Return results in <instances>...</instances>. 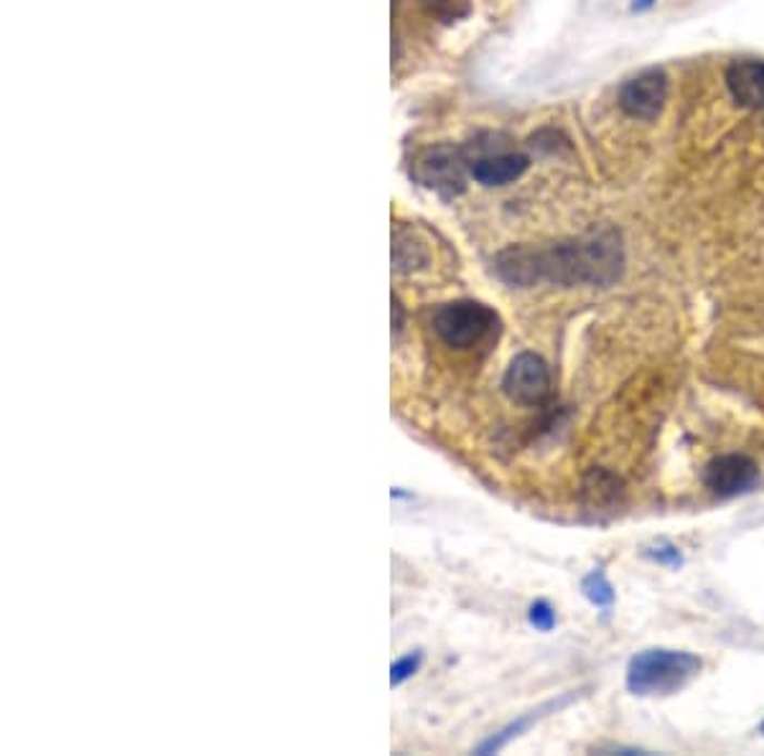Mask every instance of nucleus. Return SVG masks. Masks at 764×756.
<instances>
[{
	"mask_svg": "<svg viewBox=\"0 0 764 756\" xmlns=\"http://www.w3.org/2000/svg\"><path fill=\"white\" fill-rule=\"evenodd\" d=\"M419 3H423L426 9L436 11V13H446V11H451L453 0H419Z\"/></svg>",
	"mask_w": 764,
	"mask_h": 756,
	"instance_id": "18",
	"label": "nucleus"
},
{
	"mask_svg": "<svg viewBox=\"0 0 764 756\" xmlns=\"http://www.w3.org/2000/svg\"><path fill=\"white\" fill-rule=\"evenodd\" d=\"M760 733H762V736H764V723H762V725H760Z\"/></svg>",
	"mask_w": 764,
	"mask_h": 756,
	"instance_id": "21",
	"label": "nucleus"
},
{
	"mask_svg": "<svg viewBox=\"0 0 764 756\" xmlns=\"http://www.w3.org/2000/svg\"><path fill=\"white\" fill-rule=\"evenodd\" d=\"M726 87L741 108H764V62H737L726 72Z\"/></svg>",
	"mask_w": 764,
	"mask_h": 756,
	"instance_id": "9",
	"label": "nucleus"
},
{
	"mask_svg": "<svg viewBox=\"0 0 764 756\" xmlns=\"http://www.w3.org/2000/svg\"><path fill=\"white\" fill-rule=\"evenodd\" d=\"M421 664H423L421 649H415V653H408V655L400 657V660L390 664V685L400 687L403 683H408V680H411L415 672L421 670Z\"/></svg>",
	"mask_w": 764,
	"mask_h": 756,
	"instance_id": "14",
	"label": "nucleus"
},
{
	"mask_svg": "<svg viewBox=\"0 0 764 756\" xmlns=\"http://www.w3.org/2000/svg\"><path fill=\"white\" fill-rule=\"evenodd\" d=\"M581 594L586 596V601L596 609H611L615 607V586L609 584V578L604 576V571H592L581 581Z\"/></svg>",
	"mask_w": 764,
	"mask_h": 756,
	"instance_id": "13",
	"label": "nucleus"
},
{
	"mask_svg": "<svg viewBox=\"0 0 764 756\" xmlns=\"http://www.w3.org/2000/svg\"><path fill=\"white\" fill-rule=\"evenodd\" d=\"M645 558H650V561H655L660 565H668V569H680V565H683V553H680V548L668 546V542H665V546H657V548H647Z\"/></svg>",
	"mask_w": 764,
	"mask_h": 756,
	"instance_id": "16",
	"label": "nucleus"
},
{
	"mask_svg": "<svg viewBox=\"0 0 764 756\" xmlns=\"http://www.w3.org/2000/svg\"><path fill=\"white\" fill-rule=\"evenodd\" d=\"M703 660L699 655L686 649L670 647H647L638 653L627 664V691L640 698H655V695H676L699 678Z\"/></svg>",
	"mask_w": 764,
	"mask_h": 756,
	"instance_id": "2",
	"label": "nucleus"
},
{
	"mask_svg": "<svg viewBox=\"0 0 764 756\" xmlns=\"http://www.w3.org/2000/svg\"><path fill=\"white\" fill-rule=\"evenodd\" d=\"M527 622H531V626H535L538 632H554L558 624L556 609L550 607L546 599L535 601L531 603V609H527Z\"/></svg>",
	"mask_w": 764,
	"mask_h": 756,
	"instance_id": "15",
	"label": "nucleus"
},
{
	"mask_svg": "<svg viewBox=\"0 0 764 756\" xmlns=\"http://www.w3.org/2000/svg\"><path fill=\"white\" fill-rule=\"evenodd\" d=\"M428 263V247L426 242L415 237L411 227L398 224L392 232V268L398 273H413V270L423 268Z\"/></svg>",
	"mask_w": 764,
	"mask_h": 756,
	"instance_id": "12",
	"label": "nucleus"
},
{
	"mask_svg": "<svg viewBox=\"0 0 764 756\" xmlns=\"http://www.w3.org/2000/svg\"><path fill=\"white\" fill-rule=\"evenodd\" d=\"M655 3V0H634V3H632V11H645V9H650V5H653Z\"/></svg>",
	"mask_w": 764,
	"mask_h": 756,
	"instance_id": "19",
	"label": "nucleus"
},
{
	"mask_svg": "<svg viewBox=\"0 0 764 756\" xmlns=\"http://www.w3.org/2000/svg\"><path fill=\"white\" fill-rule=\"evenodd\" d=\"M434 331L446 346L457 352L474 350L492 337H497L499 314L482 301H451V304L438 306L434 312Z\"/></svg>",
	"mask_w": 764,
	"mask_h": 756,
	"instance_id": "3",
	"label": "nucleus"
},
{
	"mask_svg": "<svg viewBox=\"0 0 764 756\" xmlns=\"http://www.w3.org/2000/svg\"><path fill=\"white\" fill-rule=\"evenodd\" d=\"M502 390L512 403L523 407H538L550 398L554 380H550L548 362L535 352H520L505 369Z\"/></svg>",
	"mask_w": 764,
	"mask_h": 756,
	"instance_id": "4",
	"label": "nucleus"
},
{
	"mask_svg": "<svg viewBox=\"0 0 764 756\" xmlns=\"http://www.w3.org/2000/svg\"><path fill=\"white\" fill-rule=\"evenodd\" d=\"M760 481V466L744 453H721L703 466V484L711 495L731 499L749 495Z\"/></svg>",
	"mask_w": 764,
	"mask_h": 756,
	"instance_id": "5",
	"label": "nucleus"
},
{
	"mask_svg": "<svg viewBox=\"0 0 764 756\" xmlns=\"http://www.w3.org/2000/svg\"><path fill=\"white\" fill-rule=\"evenodd\" d=\"M527 158L520 154L484 156L472 163V179L482 186H507L527 171Z\"/></svg>",
	"mask_w": 764,
	"mask_h": 756,
	"instance_id": "10",
	"label": "nucleus"
},
{
	"mask_svg": "<svg viewBox=\"0 0 764 756\" xmlns=\"http://www.w3.org/2000/svg\"><path fill=\"white\" fill-rule=\"evenodd\" d=\"M622 495V479L617 474L607 472V468H592L584 476V484H581V499H584L589 510L615 508Z\"/></svg>",
	"mask_w": 764,
	"mask_h": 756,
	"instance_id": "11",
	"label": "nucleus"
},
{
	"mask_svg": "<svg viewBox=\"0 0 764 756\" xmlns=\"http://www.w3.org/2000/svg\"><path fill=\"white\" fill-rule=\"evenodd\" d=\"M403 329H405V308L398 301V296H392V334L400 337V331Z\"/></svg>",
	"mask_w": 764,
	"mask_h": 756,
	"instance_id": "17",
	"label": "nucleus"
},
{
	"mask_svg": "<svg viewBox=\"0 0 764 756\" xmlns=\"http://www.w3.org/2000/svg\"><path fill=\"white\" fill-rule=\"evenodd\" d=\"M390 497H392V499H408L411 495H405L403 489H392V491H390Z\"/></svg>",
	"mask_w": 764,
	"mask_h": 756,
	"instance_id": "20",
	"label": "nucleus"
},
{
	"mask_svg": "<svg viewBox=\"0 0 764 756\" xmlns=\"http://www.w3.org/2000/svg\"><path fill=\"white\" fill-rule=\"evenodd\" d=\"M668 100V77L663 70H645L619 89V108L630 118L655 120Z\"/></svg>",
	"mask_w": 764,
	"mask_h": 756,
	"instance_id": "6",
	"label": "nucleus"
},
{
	"mask_svg": "<svg viewBox=\"0 0 764 756\" xmlns=\"http://www.w3.org/2000/svg\"><path fill=\"white\" fill-rule=\"evenodd\" d=\"M624 245L617 230L602 227L554 245H516L497 255L495 273L512 289L535 285H611L622 278Z\"/></svg>",
	"mask_w": 764,
	"mask_h": 756,
	"instance_id": "1",
	"label": "nucleus"
},
{
	"mask_svg": "<svg viewBox=\"0 0 764 756\" xmlns=\"http://www.w3.org/2000/svg\"><path fill=\"white\" fill-rule=\"evenodd\" d=\"M573 700H577V693H566L563 698L548 700V703H543V706H538V708L527 710V714L516 718V721H512V723H507L505 729H499L497 733H492V736H489L487 741H482V744L476 746V754L487 756V754L502 752V748H505L507 744H512V741H516L518 736H523V733H525L527 729H531V725L543 721V718L550 716V714H558V710L566 708V706H571Z\"/></svg>",
	"mask_w": 764,
	"mask_h": 756,
	"instance_id": "8",
	"label": "nucleus"
},
{
	"mask_svg": "<svg viewBox=\"0 0 764 756\" xmlns=\"http://www.w3.org/2000/svg\"><path fill=\"white\" fill-rule=\"evenodd\" d=\"M419 179L438 194H459L464 188V156L449 146L430 148L419 161Z\"/></svg>",
	"mask_w": 764,
	"mask_h": 756,
	"instance_id": "7",
	"label": "nucleus"
}]
</instances>
